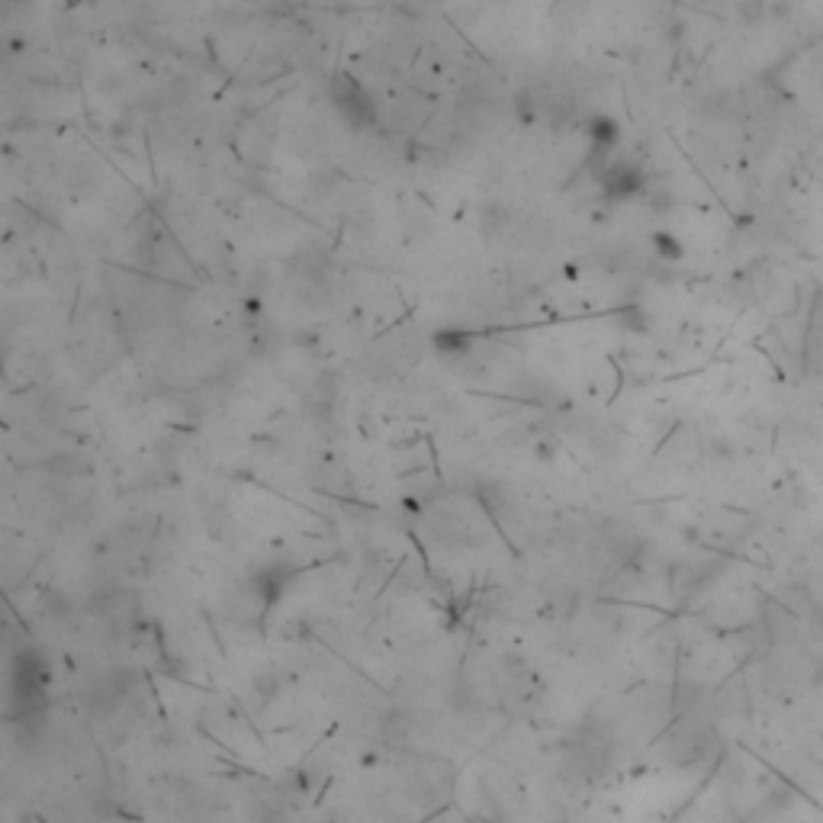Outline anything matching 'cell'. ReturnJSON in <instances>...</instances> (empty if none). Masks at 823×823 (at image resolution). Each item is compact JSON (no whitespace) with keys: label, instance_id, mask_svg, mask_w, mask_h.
I'll return each instance as SVG.
<instances>
[{"label":"cell","instance_id":"obj_1","mask_svg":"<svg viewBox=\"0 0 823 823\" xmlns=\"http://www.w3.org/2000/svg\"><path fill=\"white\" fill-rule=\"evenodd\" d=\"M332 100H335L338 113L348 119L351 126L367 129V126L377 123V103H373L367 87L357 81V78H351V74H335Z\"/></svg>","mask_w":823,"mask_h":823},{"label":"cell","instance_id":"obj_2","mask_svg":"<svg viewBox=\"0 0 823 823\" xmlns=\"http://www.w3.org/2000/svg\"><path fill=\"white\" fill-rule=\"evenodd\" d=\"M598 184H602V193L611 200V203H621V200H631L637 193H643L647 181H643V171L634 168V164H608L598 177Z\"/></svg>","mask_w":823,"mask_h":823},{"label":"cell","instance_id":"obj_3","mask_svg":"<svg viewBox=\"0 0 823 823\" xmlns=\"http://www.w3.org/2000/svg\"><path fill=\"white\" fill-rule=\"evenodd\" d=\"M586 136L592 142L595 152H608V148H615L618 139H621V126L615 123L611 116H592L589 126H586Z\"/></svg>","mask_w":823,"mask_h":823},{"label":"cell","instance_id":"obj_4","mask_svg":"<svg viewBox=\"0 0 823 823\" xmlns=\"http://www.w3.org/2000/svg\"><path fill=\"white\" fill-rule=\"evenodd\" d=\"M431 344H435V351L441 354H463L470 348V335L460 332V328H441V332H435V338H431Z\"/></svg>","mask_w":823,"mask_h":823},{"label":"cell","instance_id":"obj_5","mask_svg":"<svg viewBox=\"0 0 823 823\" xmlns=\"http://www.w3.org/2000/svg\"><path fill=\"white\" fill-rule=\"evenodd\" d=\"M653 248H656V258H663V261H682L685 258V248L672 232H656Z\"/></svg>","mask_w":823,"mask_h":823}]
</instances>
